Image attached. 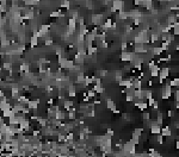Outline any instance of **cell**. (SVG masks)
<instances>
[{
  "instance_id": "cell-1",
  "label": "cell",
  "mask_w": 179,
  "mask_h": 157,
  "mask_svg": "<svg viewBox=\"0 0 179 157\" xmlns=\"http://www.w3.org/2000/svg\"><path fill=\"white\" fill-rule=\"evenodd\" d=\"M171 85H170V82L167 83V85H165V87L163 88V99H165V100H167V99H170V96H171Z\"/></svg>"
},
{
  "instance_id": "cell-2",
  "label": "cell",
  "mask_w": 179,
  "mask_h": 157,
  "mask_svg": "<svg viewBox=\"0 0 179 157\" xmlns=\"http://www.w3.org/2000/svg\"><path fill=\"white\" fill-rule=\"evenodd\" d=\"M161 134H163L164 137H170L171 136V129L170 126H165L161 129Z\"/></svg>"
},
{
  "instance_id": "cell-3",
  "label": "cell",
  "mask_w": 179,
  "mask_h": 157,
  "mask_svg": "<svg viewBox=\"0 0 179 157\" xmlns=\"http://www.w3.org/2000/svg\"><path fill=\"white\" fill-rule=\"evenodd\" d=\"M106 107L109 108V110H111V111L116 110V105H115V102H114L111 99H107V100H106Z\"/></svg>"
},
{
  "instance_id": "cell-4",
  "label": "cell",
  "mask_w": 179,
  "mask_h": 157,
  "mask_svg": "<svg viewBox=\"0 0 179 157\" xmlns=\"http://www.w3.org/2000/svg\"><path fill=\"white\" fill-rule=\"evenodd\" d=\"M156 141H158V143H159V144H163V143H164V136L160 133V134L156 137Z\"/></svg>"
},
{
  "instance_id": "cell-5",
  "label": "cell",
  "mask_w": 179,
  "mask_h": 157,
  "mask_svg": "<svg viewBox=\"0 0 179 157\" xmlns=\"http://www.w3.org/2000/svg\"><path fill=\"white\" fill-rule=\"evenodd\" d=\"M175 50H177V51H178V52H179V44H178V45H177V47H175Z\"/></svg>"
}]
</instances>
